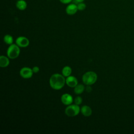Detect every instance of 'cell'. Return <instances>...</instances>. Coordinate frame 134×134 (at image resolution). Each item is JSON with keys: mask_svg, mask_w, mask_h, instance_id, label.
Instances as JSON below:
<instances>
[{"mask_svg": "<svg viewBox=\"0 0 134 134\" xmlns=\"http://www.w3.org/2000/svg\"><path fill=\"white\" fill-rule=\"evenodd\" d=\"M65 79L64 76L60 74L55 73L53 74L49 80L50 86L54 90H59L61 89L64 85Z\"/></svg>", "mask_w": 134, "mask_h": 134, "instance_id": "1", "label": "cell"}, {"mask_svg": "<svg viewBox=\"0 0 134 134\" xmlns=\"http://www.w3.org/2000/svg\"><path fill=\"white\" fill-rule=\"evenodd\" d=\"M97 79V75L93 71L86 72L82 76L83 82L87 85H91L94 84Z\"/></svg>", "mask_w": 134, "mask_h": 134, "instance_id": "2", "label": "cell"}, {"mask_svg": "<svg viewBox=\"0 0 134 134\" xmlns=\"http://www.w3.org/2000/svg\"><path fill=\"white\" fill-rule=\"evenodd\" d=\"M20 53V49L17 44H12L8 47L7 51V55L10 59H15L17 58Z\"/></svg>", "mask_w": 134, "mask_h": 134, "instance_id": "3", "label": "cell"}, {"mask_svg": "<svg viewBox=\"0 0 134 134\" xmlns=\"http://www.w3.org/2000/svg\"><path fill=\"white\" fill-rule=\"evenodd\" d=\"M80 108L79 105H69L65 109V114L69 117H74L77 115L80 112Z\"/></svg>", "mask_w": 134, "mask_h": 134, "instance_id": "4", "label": "cell"}, {"mask_svg": "<svg viewBox=\"0 0 134 134\" xmlns=\"http://www.w3.org/2000/svg\"><path fill=\"white\" fill-rule=\"evenodd\" d=\"M32 70L28 67H24L20 71V76L24 79H29L33 74Z\"/></svg>", "mask_w": 134, "mask_h": 134, "instance_id": "5", "label": "cell"}, {"mask_svg": "<svg viewBox=\"0 0 134 134\" xmlns=\"http://www.w3.org/2000/svg\"><path fill=\"white\" fill-rule=\"evenodd\" d=\"M16 44L20 47H27L29 44V40L25 37L20 36L18 37L16 40Z\"/></svg>", "mask_w": 134, "mask_h": 134, "instance_id": "6", "label": "cell"}, {"mask_svg": "<svg viewBox=\"0 0 134 134\" xmlns=\"http://www.w3.org/2000/svg\"><path fill=\"white\" fill-rule=\"evenodd\" d=\"M61 100L63 104L65 105H69L73 102V97L70 94L66 93L61 96Z\"/></svg>", "mask_w": 134, "mask_h": 134, "instance_id": "7", "label": "cell"}, {"mask_svg": "<svg viewBox=\"0 0 134 134\" xmlns=\"http://www.w3.org/2000/svg\"><path fill=\"white\" fill-rule=\"evenodd\" d=\"M66 84L71 87H74L78 84L77 79L73 76H69L65 80Z\"/></svg>", "mask_w": 134, "mask_h": 134, "instance_id": "8", "label": "cell"}, {"mask_svg": "<svg viewBox=\"0 0 134 134\" xmlns=\"http://www.w3.org/2000/svg\"><path fill=\"white\" fill-rule=\"evenodd\" d=\"M77 6L75 4H70L66 7L65 9L66 14L69 15H73L75 14L77 12Z\"/></svg>", "mask_w": 134, "mask_h": 134, "instance_id": "9", "label": "cell"}, {"mask_svg": "<svg viewBox=\"0 0 134 134\" xmlns=\"http://www.w3.org/2000/svg\"><path fill=\"white\" fill-rule=\"evenodd\" d=\"M81 111L82 114L86 117L91 116L92 113V110L91 108L87 105L83 106L81 109Z\"/></svg>", "mask_w": 134, "mask_h": 134, "instance_id": "10", "label": "cell"}, {"mask_svg": "<svg viewBox=\"0 0 134 134\" xmlns=\"http://www.w3.org/2000/svg\"><path fill=\"white\" fill-rule=\"evenodd\" d=\"M9 64V60L8 58L4 55H1L0 57V66L2 68L7 67Z\"/></svg>", "mask_w": 134, "mask_h": 134, "instance_id": "11", "label": "cell"}, {"mask_svg": "<svg viewBox=\"0 0 134 134\" xmlns=\"http://www.w3.org/2000/svg\"><path fill=\"white\" fill-rule=\"evenodd\" d=\"M16 5V7L18 9H19L20 10H23L26 8L27 4L25 1L19 0L17 2Z\"/></svg>", "mask_w": 134, "mask_h": 134, "instance_id": "12", "label": "cell"}, {"mask_svg": "<svg viewBox=\"0 0 134 134\" xmlns=\"http://www.w3.org/2000/svg\"><path fill=\"white\" fill-rule=\"evenodd\" d=\"M85 89L84 86L83 84H77L74 88V92L76 94H80L82 93Z\"/></svg>", "mask_w": 134, "mask_h": 134, "instance_id": "13", "label": "cell"}, {"mask_svg": "<svg viewBox=\"0 0 134 134\" xmlns=\"http://www.w3.org/2000/svg\"><path fill=\"white\" fill-rule=\"evenodd\" d=\"M62 73L64 76L68 77L71 75L72 73V69L69 66H65L62 69Z\"/></svg>", "mask_w": 134, "mask_h": 134, "instance_id": "14", "label": "cell"}, {"mask_svg": "<svg viewBox=\"0 0 134 134\" xmlns=\"http://www.w3.org/2000/svg\"><path fill=\"white\" fill-rule=\"evenodd\" d=\"M4 41L7 44H12L13 42V37L9 35H6L4 37Z\"/></svg>", "mask_w": 134, "mask_h": 134, "instance_id": "15", "label": "cell"}, {"mask_svg": "<svg viewBox=\"0 0 134 134\" xmlns=\"http://www.w3.org/2000/svg\"><path fill=\"white\" fill-rule=\"evenodd\" d=\"M77 9L79 10H83L85 9L86 8V5L85 4L83 3V2L82 3H80L78 4V5H77Z\"/></svg>", "mask_w": 134, "mask_h": 134, "instance_id": "16", "label": "cell"}, {"mask_svg": "<svg viewBox=\"0 0 134 134\" xmlns=\"http://www.w3.org/2000/svg\"><path fill=\"white\" fill-rule=\"evenodd\" d=\"M74 102H75V104L77 105H80L82 103V97L80 96H77L74 99Z\"/></svg>", "mask_w": 134, "mask_h": 134, "instance_id": "17", "label": "cell"}, {"mask_svg": "<svg viewBox=\"0 0 134 134\" xmlns=\"http://www.w3.org/2000/svg\"><path fill=\"white\" fill-rule=\"evenodd\" d=\"M32 71L34 73H38L39 71V68L38 66H35L34 67H33V68L32 69Z\"/></svg>", "mask_w": 134, "mask_h": 134, "instance_id": "18", "label": "cell"}, {"mask_svg": "<svg viewBox=\"0 0 134 134\" xmlns=\"http://www.w3.org/2000/svg\"><path fill=\"white\" fill-rule=\"evenodd\" d=\"M60 1L63 4H69L72 1V0H60Z\"/></svg>", "mask_w": 134, "mask_h": 134, "instance_id": "19", "label": "cell"}, {"mask_svg": "<svg viewBox=\"0 0 134 134\" xmlns=\"http://www.w3.org/2000/svg\"><path fill=\"white\" fill-rule=\"evenodd\" d=\"M92 91V88L90 86H88L86 87V91L87 92H90Z\"/></svg>", "mask_w": 134, "mask_h": 134, "instance_id": "20", "label": "cell"}, {"mask_svg": "<svg viewBox=\"0 0 134 134\" xmlns=\"http://www.w3.org/2000/svg\"><path fill=\"white\" fill-rule=\"evenodd\" d=\"M75 1H76V2H77V3H82V2H83L84 0H75Z\"/></svg>", "mask_w": 134, "mask_h": 134, "instance_id": "21", "label": "cell"}]
</instances>
